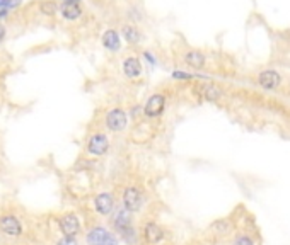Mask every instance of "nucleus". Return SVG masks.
<instances>
[{"instance_id": "nucleus-1", "label": "nucleus", "mask_w": 290, "mask_h": 245, "mask_svg": "<svg viewBox=\"0 0 290 245\" xmlns=\"http://www.w3.org/2000/svg\"><path fill=\"white\" fill-rule=\"evenodd\" d=\"M140 245H166L169 242V232L164 225L155 220H147L139 230Z\"/></svg>"}, {"instance_id": "nucleus-2", "label": "nucleus", "mask_w": 290, "mask_h": 245, "mask_svg": "<svg viewBox=\"0 0 290 245\" xmlns=\"http://www.w3.org/2000/svg\"><path fill=\"white\" fill-rule=\"evenodd\" d=\"M207 238L213 242H220V240H231L237 232L236 218L232 216H224V218H217L207 227Z\"/></svg>"}, {"instance_id": "nucleus-3", "label": "nucleus", "mask_w": 290, "mask_h": 245, "mask_svg": "<svg viewBox=\"0 0 290 245\" xmlns=\"http://www.w3.org/2000/svg\"><path fill=\"white\" fill-rule=\"evenodd\" d=\"M145 204V198H144V191L137 186H128L125 187L121 194V206L125 209H128L130 213H139V211L144 208Z\"/></svg>"}, {"instance_id": "nucleus-4", "label": "nucleus", "mask_w": 290, "mask_h": 245, "mask_svg": "<svg viewBox=\"0 0 290 245\" xmlns=\"http://www.w3.org/2000/svg\"><path fill=\"white\" fill-rule=\"evenodd\" d=\"M104 126L111 133H121L128 126V113L123 108H113L109 109L104 116Z\"/></svg>"}, {"instance_id": "nucleus-5", "label": "nucleus", "mask_w": 290, "mask_h": 245, "mask_svg": "<svg viewBox=\"0 0 290 245\" xmlns=\"http://www.w3.org/2000/svg\"><path fill=\"white\" fill-rule=\"evenodd\" d=\"M85 152L92 157H103L109 152V138L106 133L96 131L89 134L87 143H85Z\"/></svg>"}, {"instance_id": "nucleus-6", "label": "nucleus", "mask_w": 290, "mask_h": 245, "mask_svg": "<svg viewBox=\"0 0 290 245\" xmlns=\"http://www.w3.org/2000/svg\"><path fill=\"white\" fill-rule=\"evenodd\" d=\"M85 242L89 245H118L116 237L106 227L96 225L85 233Z\"/></svg>"}, {"instance_id": "nucleus-7", "label": "nucleus", "mask_w": 290, "mask_h": 245, "mask_svg": "<svg viewBox=\"0 0 290 245\" xmlns=\"http://www.w3.org/2000/svg\"><path fill=\"white\" fill-rule=\"evenodd\" d=\"M58 228L61 235L67 237H79L82 232V225H80L79 216L75 213H65L58 218Z\"/></svg>"}, {"instance_id": "nucleus-8", "label": "nucleus", "mask_w": 290, "mask_h": 245, "mask_svg": "<svg viewBox=\"0 0 290 245\" xmlns=\"http://www.w3.org/2000/svg\"><path fill=\"white\" fill-rule=\"evenodd\" d=\"M164 111H166V95L159 92L152 94L150 97L147 99V102L144 104V108H142V113L150 119L163 116Z\"/></svg>"}, {"instance_id": "nucleus-9", "label": "nucleus", "mask_w": 290, "mask_h": 245, "mask_svg": "<svg viewBox=\"0 0 290 245\" xmlns=\"http://www.w3.org/2000/svg\"><path fill=\"white\" fill-rule=\"evenodd\" d=\"M94 211L99 215V216H111L115 213V208H116V201H115V196L113 193H99L96 198H94Z\"/></svg>"}, {"instance_id": "nucleus-10", "label": "nucleus", "mask_w": 290, "mask_h": 245, "mask_svg": "<svg viewBox=\"0 0 290 245\" xmlns=\"http://www.w3.org/2000/svg\"><path fill=\"white\" fill-rule=\"evenodd\" d=\"M0 232L7 237H19L22 235V225L14 215H2L0 216Z\"/></svg>"}, {"instance_id": "nucleus-11", "label": "nucleus", "mask_w": 290, "mask_h": 245, "mask_svg": "<svg viewBox=\"0 0 290 245\" xmlns=\"http://www.w3.org/2000/svg\"><path fill=\"white\" fill-rule=\"evenodd\" d=\"M258 85L265 90H277L282 85V75L277 70H265L258 75Z\"/></svg>"}, {"instance_id": "nucleus-12", "label": "nucleus", "mask_w": 290, "mask_h": 245, "mask_svg": "<svg viewBox=\"0 0 290 245\" xmlns=\"http://www.w3.org/2000/svg\"><path fill=\"white\" fill-rule=\"evenodd\" d=\"M121 68H123L125 77L130 80L139 79V77L142 75V72H144V68H142V61L139 58H135V56H128V58L123 60Z\"/></svg>"}, {"instance_id": "nucleus-13", "label": "nucleus", "mask_w": 290, "mask_h": 245, "mask_svg": "<svg viewBox=\"0 0 290 245\" xmlns=\"http://www.w3.org/2000/svg\"><path fill=\"white\" fill-rule=\"evenodd\" d=\"M101 43L104 46V50H108L109 53H116L121 48V38L118 34V31L115 29H108L104 31V34L101 36Z\"/></svg>"}, {"instance_id": "nucleus-14", "label": "nucleus", "mask_w": 290, "mask_h": 245, "mask_svg": "<svg viewBox=\"0 0 290 245\" xmlns=\"http://www.w3.org/2000/svg\"><path fill=\"white\" fill-rule=\"evenodd\" d=\"M82 7L80 4H60V16L65 19V21H77V19L82 17Z\"/></svg>"}, {"instance_id": "nucleus-15", "label": "nucleus", "mask_w": 290, "mask_h": 245, "mask_svg": "<svg viewBox=\"0 0 290 245\" xmlns=\"http://www.w3.org/2000/svg\"><path fill=\"white\" fill-rule=\"evenodd\" d=\"M184 63H186L189 68L202 70L203 66H205V55L198 50H189L184 53Z\"/></svg>"}, {"instance_id": "nucleus-16", "label": "nucleus", "mask_w": 290, "mask_h": 245, "mask_svg": "<svg viewBox=\"0 0 290 245\" xmlns=\"http://www.w3.org/2000/svg\"><path fill=\"white\" fill-rule=\"evenodd\" d=\"M229 245H258V240L249 230H237L234 237L229 240Z\"/></svg>"}, {"instance_id": "nucleus-17", "label": "nucleus", "mask_w": 290, "mask_h": 245, "mask_svg": "<svg viewBox=\"0 0 290 245\" xmlns=\"http://www.w3.org/2000/svg\"><path fill=\"white\" fill-rule=\"evenodd\" d=\"M121 34H123V38H125V41L128 43V45H139V43L142 41V34H140L139 27L132 26V24L123 26Z\"/></svg>"}, {"instance_id": "nucleus-18", "label": "nucleus", "mask_w": 290, "mask_h": 245, "mask_svg": "<svg viewBox=\"0 0 290 245\" xmlns=\"http://www.w3.org/2000/svg\"><path fill=\"white\" fill-rule=\"evenodd\" d=\"M200 94H202L207 100H215L222 95V90L217 89L215 85H212V84H203L202 87H200Z\"/></svg>"}, {"instance_id": "nucleus-19", "label": "nucleus", "mask_w": 290, "mask_h": 245, "mask_svg": "<svg viewBox=\"0 0 290 245\" xmlns=\"http://www.w3.org/2000/svg\"><path fill=\"white\" fill-rule=\"evenodd\" d=\"M56 11H60V7L56 2H43L41 4V12L46 14V16H53V14H56Z\"/></svg>"}, {"instance_id": "nucleus-20", "label": "nucleus", "mask_w": 290, "mask_h": 245, "mask_svg": "<svg viewBox=\"0 0 290 245\" xmlns=\"http://www.w3.org/2000/svg\"><path fill=\"white\" fill-rule=\"evenodd\" d=\"M21 2L22 0H0V11H4V9L12 11V9H16Z\"/></svg>"}, {"instance_id": "nucleus-21", "label": "nucleus", "mask_w": 290, "mask_h": 245, "mask_svg": "<svg viewBox=\"0 0 290 245\" xmlns=\"http://www.w3.org/2000/svg\"><path fill=\"white\" fill-rule=\"evenodd\" d=\"M195 77H197V75L188 74V72H179V70L173 72V79H176V80H193Z\"/></svg>"}, {"instance_id": "nucleus-22", "label": "nucleus", "mask_w": 290, "mask_h": 245, "mask_svg": "<svg viewBox=\"0 0 290 245\" xmlns=\"http://www.w3.org/2000/svg\"><path fill=\"white\" fill-rule=\"evenodd\" d=\"M56 245H79V242H77V237H67V235H63V237L56 242Z\"/></svg>"}, {"instance_id": "nucleus-23", "label": "nucleus", "mask_w": 290, "mask_h": 245, "mask_svg": "<svg viewBox=\"0 0 290 245\" xmlns=\"http://www.w3.org/2000/svg\"><path fill=\"white\" fill-rule=\"evenodd\" d=\"M144 58L149 61L152 66H155V58H154V55H152L150 51H145V53H144Z\"/></svg>"}, {"instance_id": "nucleus-24", "label": "nucleus", "mask_w": 290, "mask_h": 245, "mask_svg": "<svg viewBox=\"0 0 290 245\" xmlns=\"http://www.w3.org/2000/svg\"><path fill=\"white\" fill-rule=\"evenodd\" d=\"M6 36H7V27L4 24H0V45L6 41Z\"/></svg>"}, {"instance_id": "nucleus-25", "label": "nucleus", "mask_w": 290, "mask_h": 245, "mask_svg": "<svg viewBox=\"0 0 290 245\" xmlns=\"http://www.w3.org/2000/svg\"><path fill=\"white\" fill-rule=\"evenodd\" d=\"M9 12H11L9 9H4V11H0V21H2V19H6L9 16Z\"/></svg>"}, {"instance_id": "nucleus-26", "label": "nucleus", "mask_w": 290, "mask_h": 245, "mask_svg": "<svg viewBox=\"0 0 290 245\" xmlns=\"http://www.w3.org/2000/svg\"><path fill=\"white\" fill-rule=\"evenodd\" d=\"M60 4H80V0H60Z\"/></svg>"}]
</instances>
